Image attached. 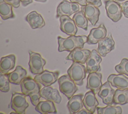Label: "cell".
I'll use <instances>...</instances> for the list:
<instances>
[{"mask_svg": "<svg viewBox=\"0 0 128 114\" xmlns=\"http://www.w3.org/2000/svg\"><path fill=\"white\" fill-rule=\"evenodd\" d=\"M106 29L103 24L98 27L92 29L88 36L86 43L88 44H96L106 37Z\"/></svg>", "mask_w": 128, "mask_h": 114, "instance_id": "14", "label": "cell"}, {"mask_svg": "<svg viewBox=\"0 0 128 114\" xmlns=\"http://www.w3.org/2000/svg\"><path fill=\"white\" fill-rule=\"evenodd\" d=\"M102 75L100 72H92L89 73L87 78L86 88L92 90L95 94L99 91L102 86Z\"/></svg>", "mask_w": 128, "mask_h": 114, "instance_id": "16", "label": "cell"}, {"mask_svg": "<svg viewBox=\"0 0 128 114\" xmlns=\"http://www.w3.org/2000/svg\"><path fill=\"white\" fill-rule=\"evenodd\" d=\"M10 80L6 74H4L2 72L0 73V90L4 92H8L9 91Z\"/></svg>", "mask_w": 128, "mask_h": 114, "instance_id": "30", "label": "cell"}, {"mask_svg": "<svg viewBox=\"0 0 128 114\" xmlns=\"http://www.w3.org/2000/svg\"><path fill=\"white\" fill-rule=\"evenodd\" d=\"M6 3L12 5L14 8H18L20 6V0H4Z\"/></svg>", "mask_w": 128, "mask_h": 114, "instance_id": "34", "label": "cell"}, {"mask_svg": "<svg viewBox=\"0 0 128 114\" xmlns=\"http://www.w3.org/2000/svg\"><path fill=\"white\" fill-rule=\"evenodd\" d=\"M60 91L70 99L78 90V87L70 76L64 75L58 79Z\"/></svg>", "mask_w": 128, "mask_h": 114, "instance_id": "3", "label": "cell"}, {"mask_svg": "<svg viewBox=\"0 0 128 114\" xmlns=\"http://www.w3.org/2000/svg\"><path fill=\"white\" fill-rule=\"evenodd\" d=\"M30 99V101L34 106H36L40 102V98L41 97L40 91H36L30 93L28 95Z\"/></svg>", "mask_w": 128, "mask_h": 114, "instance_id": "32", "label": "cell"}, {"mask_svg": "<svg viewBox=\"0 0 128 114\" xmlns=\"http://www.w3.org/2000/svg\"><path fill=\"white\" fill-rule=\"evenodd\" d=\"M10 83L14 84H20L22 80L26 77L27 72L21 66L18 65L14 70L6 74Z\"/></svg>", "mask_w": 128, "mask_h": 114, "instance_id": "21", "label": "cell"}, {"mask_svg": "<svg viewBox=\"0 0 128 114\" xmlns=\"http://www.w3.org/2000/svg\"><path fill=\"white\" fill-rule=\"evenodd\" d=\"M122 11L124 16L128 18V1L122 3Z\"/></svg>", "mask_w": 128, "mask_h": 114, "instance_id": "33", "label": "cell"}, {"mask_svg": "<svg viewBox=\"0 0 128 114\" xmlns=\"http://www.w3.org/2000/svg\"><path fill=\"white\" fill-rule=\"evenodd\" d=\"M83 97L84 95L82 94H78L73 95L69 99L67 103V107L70 113H76L83 108Z\"/></svg>", "mask_w": 128, "mask_h": 114, "instance_id": "23", "label": "cell"}, {"mask_svg": "<svg viewBox=\"0 0 128 114\" xmlns=\"http://www.w3.org/2000/svg\"><path fill=\"white\" fill-rule=\"evenodd\" d=\"M22 5L24 7H26L28 5L32 3L33 0H20Z\"/></svg>", "mask_w": 128, "mask_h": 114, "instance_id": "37", "label": "cell"}, {"mask_svg": "<svg viewBox=\"0 0 128 114\" xmlns=\"http://www.w3.org/2000/svg\"><path fill=\"white\" fill-rule=\"evenodd\" d=\"M54 102L46 100V101H40L36 106L35 110L42 114L56 113L57 111Z\"/></svg>", "mask_w": 128, "mask_h": 114, "instance_id": "25", "label": "cell"}, {"mask_svg": "<svg viewBox=\"0 0 128 114\" xmlns=\"http://www.w3.org/2000/svg\"><path fill=\"white\" fill-rule=\"evenodd\" d=\"M86 69L84 65L76 62H73L67 70L68 74L71 79L76 85L80 86L83 84V81L86 78Z\"/></svg>", "mask_w": 128, "mask_h": 114, "instance_id": "2", "label": "cell"}, {"mask_svg": "<svg viewBox=\"0 0 128 114\" xmlns=\"http://www.w3.org/2000/svg\"><path fill=\"white\" fill-rule=\"evenodd\" d=\"M36 2H43V3H44L46 2L47 0H34Z\"/></svg>", "mask_w": 128, "mask_h": 114, "instance_id": "39", "label": "cell"}, {"mask_svg": "<svg viewBox=\"0 0 128 114\" xmlns=\"http://www.w3.org/2000/svg\"><path fill=\"white\" fill-rule=\"evenodd\" d=\"M81 10L82 11L92 26H95L98 21L100 11L98 8L94 5L88 3L84 6H82Z\"/></svg>", "mask_w": 128, "mask_h": 114, "instance_id": "17", "label": "cell"}, {"mask_svg": "<svg viewBox=\"0 0 128 114\" xmlns=\"http://www.w3.org/2000/svg\"><path fill=\"white\" fill-rule=\"evenodd\" d=\"M41 97L46 100H50L59 104L62 101V97L58 91L50 86H44L40 91Z\"/></svg>", "mask_w": 128, "mask_h": 114, "instance_id": "18", "label": "cell"}, {"mask_svg": "<svg viewBox=\"0 0 128 114\" xmlns=\"http://www.w3.org/2000/svg\"><path fill=\"white\" fill-rule=\"evenodd\" d=\"M72 19L78 27L86 31L88 30V20L82 11H79L76 13L72 17Z\"/></svg>", "mask_w": 128, "mask_h": 114, "instance_id": "27", "label": "cell"}, {"mask_svg": "<svg viewBox=\"0 0 128 114\" xmlns=\"http://www.w3.org/2000/svg\"><path fill=\"white\" fill-rule=\"evenodd\" d=\"M11 107L16 113H25L26 109L29 104L26 100V95L23 93L14 92L12 93L10 101Z\"/></svg>", "mask_w": 128, "mask_h": 114, "instance_id": "6", "label": "cell"}, {"mask_svg": "<svg viewBox=\"0 0 128 114\" xmlns=\"http://www.w3.org/2000/svg\"><path fill=\"white\" fill-rule=\"evenodd\" d=\"M96 110L98 114H121L122 109L120 106H111L107 105L106 107H97Z\"/></svg>", "mask_w": 128, "mask_h": 114, "instance_id": "29", "label": "cell"}, {"mask_svg": "<svg viewBox=\"0 0 128 114\" xmlns=\"http://www.w3.org/2000/svg\"><path fill=\"white\" fill-rule=\"evenodd\" d=\"M107 81L110 82L112 86L118 89L121 90L128 89V77L124 74H112L108 77Z\"/></svg>", "mask_w": 128, "mask_h": 114, "instance_id": "19", "label": "cell"}, {"mask_svg": "<svg viewBox=\"0 0 128 114\" xmlns=\"http://www.w3.org/2000/svg\"><path fill=\"white\" fill-rule=\"evenodd\" d=\"M58 40L59 52L64 51L71 52L76 48H82L84 44L87 42L88 37L85 35L77 36L72 35L66 38H63L60 36H58Z\"/></svg>", "mask_w": 128, "mask_h": 114, "instance_id": "1", "label": "cell"}, {"mask_svg": "<svg viewBox=\"0 0 128 114\" xmlns=\"http://www.w3.org/2000/svg\"><path fill=\"white\" fill-rule=\"evenodd\" d=\"M60 30L69 36L76 35L78 28L74 20L68 16H62L60 17Z\"/></svg>", "mask_w": 128, "mask_h": 114, "instance_id": "11", "label": "cell"}, {"mask_svg": "<svg viewBox=\"0 0 128 114\" xmlns=\"http://www.w3.org/2000/svg\"><path fill=\"white\" fill-rule=\"evenodd\" d=\"M114 45L115 42L110 33L98 42L96 51L101 56L105 57L108 53L114 49Z\"/></svg>", "mask_w": 128, "mask_h": 114, "instance_id": "13", "label": "cell"}, {"mask_svg": "<svg viewBox=\"0 0 128 114\" xmlns=\"http://www.w3.org/2000/svg\"><path fill=\"white\" fill-rule=\"evenodd\" d=\"M25 20L32 29L42 28L46 24L41 15L35 11L28 14L26 17Z\"/></svg>", "mask_w": 128, "mask_h": 114, "instance_id": "20", "label": "cell"}, {"mask_svg": "<svg viewBox=\"0 0 128 114\" xmlns=\"http://www.w3.org/2000/svg\"><path fill=\"white\" fill-rule=\"evenodd\" d=\"M77 114H92L91 112H90L86 108H82L80 111H78L77 113Z\"/></svg>", "mask_w": 128, "mask_h": 114, "instance_id": "38", "label": "cell"}, {"mask_svg": "<svg viewBox=\"0 0 128 114\" xmlns=\"http://www.w3.org/2000/svg\"><path fill=\"white\" fill-rule=\"evenodd\" d=\"M59 74L58 71L52 72L45 70L41 73L36 74L34 79L38 82L42 84L44 86H48L56 81Z\"/></svg>", "mask_w": 128, "mask_h": 114, "instance_id": "8", "label": "cell"}, {"mask_svg": "<svg viewBox=\"0 0 128 114\" xmlns=\"http://www.w3.org/2000/svg\"><path fill=\"white\" fill-rule=\"evenodd\" d=\"M116 2H122V1H125V0H114Z\"/></svg>", "mask_w": 128, "mask_h": 114, "instance_id": "40", "label": "cell"}, {"mask_svg": "<svg viewBox=\"0 0 128 114\" xmlns=\"http://www.w3.org/2000/svg\"><path fill=\"white\" fill-rule=\"evenodd\" d=\"M86 2L88 3L92 4L98 8L100 7L102 5L101 0H86Z\"/></svg>", "mask_w": 128, "mask_h": 114, "instance_id": "35", "label": "cell"}, {"mask_svg": "<svg viewBox=\"0 0 128 114\" xmlns=\"http://www.w3.org/2000/svg\"><path fill=\"white\" fill-rule=\"evenodd\" d=\"M105 9L108 17L114 22H117L122 17V6L115 1H104Z\"/></svg>", "mask_w": 128, "mask_h": 114, "instance_id": "5", "label": "cell"}, {"mask_svg": "<svg viewBox=\"0 0 128 114\" xmlns=\"http://www.w3.org/2000/svg\"><path fill=\"white\" fill-rule=\"evenodd\" d=\"M110 82L107 81L100 87L98 94L102 99V102L106 105H112L114 103V96L115 90L111 86Z\"/></svg>", "mask_w": 128, "mask_h": 114, "instance_id": "10", "label": "cell"}, {"mask_svg": "<svg viewBox=\"0 0 128 114\" xmlns=\"http://www.w3.org/2000/svg\"><path fill=\"white\" fill-rule=\"evenodd\" d=\"M16 56L14 54H10L1 58L0 62V72L4 74H7L12 69L16 64Z\"/></svg>", "mask_w": 128, "mask_h": 114, "instance_id": "24", "label": "cell"}, {"mask_svg": "<svg viewBox=\"0 0 128 114\" xmlns=\"http://www.w3.org/2000/svg\"><path fill=\"white\" fill-rule=\"evenodd\" d=\"M102 59L98 51L93 49L86 61V71L88 73L100 71V63Z\"/></svg>", "mask_w": 128, "mask_h": 114, "instance_id": "9", "label": "cell"}, {"mask_svg": "<svg viewBox=\"0 0 128 114\" xmlns=\"http://www.w3.org/2000/svg\"><path fill=\"white\" fill-rule=\"evenodd\" d=\"M90 53L91 51L90 50L76 48L70 52L66 59L68 60L72 61L73 62L84 64L86 63V60L90 56Z\"/></svg>", "mask_w": 128, "mask_h": 114, "instance_id": "12", "label": "cell"}, {"mask_svg": "<svg viewBox=\"0 0 128 114\" xmlns=\"http://www.w3.org/2000/svg\"><path fill=\"white\" fill-rule=\"evenodd\" d=\"M114 69L118 73L128 76V59L123 58L120 63L115 66Z\"/></svg>", "mask_w": 128, "mask_h": 114, "instance_id": "31", "label": "cell"}, {"mask_svg": "<svg viewBox=\"0 0 128 114\" xmlns=\"http://www.w3.org/2000/svg\"><path fill=\"white\" fill-rule=\"evenodd\" d=\"M30 60L28 62L29 69L33 74H38L44 71V66L46 61L39 53L29 51Z\"/></svg>", "mask_w": 128, "mask_h": 114, "instance_id": "4", "label": "cell"}, {"mask_svg": "<svg viewBox=\"0 0 128 114\" xmlns=\"http://www.w3.org/2000/svg\"><path fill=\"white\" fill-rule=\"evenodd\" d=\"M13 6L4 0H0V15L4 20L14 18V15L12 11Z\"/></svg>", "mask_w": 128, "mask_h": 114, "instance_id": "26", "label": "cell"}, {"mask_svg": "<svg viewBox=\"0 0 128 114\" xmlns=\"http://www.w3.org/2000/svg\"><path fill=\"white\" fill-rule=\"evenodd\" d=\"M72 3H78L81 6H84L88 4L86 0H70Z\"/></svg>", "mask_w": 128, "mask_h": 114, "instance_id": "36", "label": "cell"}, {"mask_svg": "<svg viewBox=\"0 0 128 114\" xmlns=\"http://www.w3.org/2000/svg\"><path fill=\"white\" fill-rule=\"evenodd\" d=\"M80 11V6L78 3L63 0L56 9V18L62 16H70Z\"/></svg>", "mask_w": 128, "mask_h": 114, "instance_id": "7", "label": "cell"}, {"mask_svg": "<svg viewBox=\"0 0 128 114\" xmlns=\"http://www.w3.org/2000/svg\"><path fill=\"white\" fill-rule=\"evenodd\" d=\"M114 103L121 105L128 103V89L121 90L118 88L115 90Z\"/></svg>", "mask_w": 128, "mask_h": 114, "instance_id": "28", "label": "cell"}, {"mask_svg": "<svg viewBox=\"0 0 128 114\" xmlns=\"http://www.w3.org/2000/svg\"><path fill=\"white\" fill-rule=\"evenodd\" d=\"M95 93L92 91L87 92L82 99V103L84 107L92 113L96 111L97 106L98 105V102L96 99Z\"/></svg>", "mask_w": 128, "mask_h": 114, "instance_id": "22", "label": "cell"}, {"mask_svg": "<svg viewBox=\"0 0 128 114\" xmlns=\"http://www.w3.org/2000/svg\"><path fill=\"white\" fill-rule=\"evenodd\" d=\"M20 85L22 93L26 96H28L31 93L40 91V85L38 84V82L30 77H25Z\"/></svg>", "mask_w": 128, "mask_h": 114, "instance_id": "15", "label": "cell"}]
</instances>
